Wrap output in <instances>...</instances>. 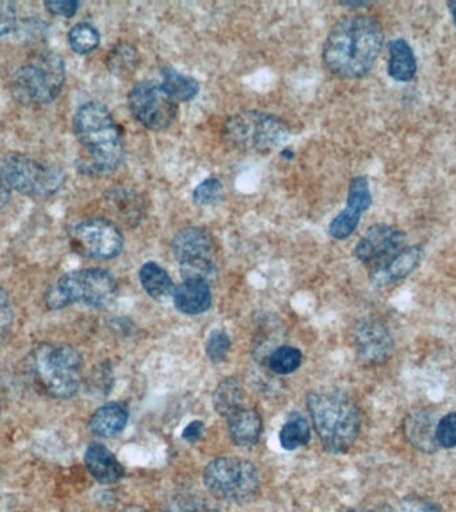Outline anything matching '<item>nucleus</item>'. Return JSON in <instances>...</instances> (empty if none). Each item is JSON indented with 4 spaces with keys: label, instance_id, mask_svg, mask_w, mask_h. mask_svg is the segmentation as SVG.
I'll use <instances>...</instances> for the list:
<instances>
[{
    "label": "nucleus",
    "instance_id": "obj_4",
    "mask_svg": "<svg viewBox=\"0 0 456 512\" xmlns=\"http://www.w3.org/2000/svg\"><path fill=\"white\" fill-rule=\"evenodd\" d=\"M80 352L63 343H44L31 354L32 382L42 394L67 400L78 394L82 383Z\"/></svg>",
    "mask_w": 456,
    "mask_h": 512
},
{
    "label": "nucleus",
    "instance_id": "obj_16",
    "mask_svg": "<svg viewBox=\"0 0 456 512\" xmlns=\"http://www.w3.org/2000/svg\"><path fill=\"white\" fill-rule=\"evenodd\" d=\"M423 258L422 247H403L384 262L370 268L371 283L376 287H386L388 284L406 279L420 266Z\"/></svg>",
    "mask_w": 456,
    "mask_h": 512
},
{
    "label": "nucleus",
    "instance_id": "obj_9",
    "mask_svg": "<svg viewBox=\"0 0 456 512\" xmlns=\"http://www.w3.org/2000/svg\"><path fill=\"white\" fill-rule=\"evenodd\" d=\"M172 254L184 280L210 283L218 274L216 243L206 228L188 226L176 232L172 239Z\"/></svg>",
    "mask_w": 456,
    "mask_h": 512
},
{
    "label": "nucleus",
    "instance_id": "obj_6",
    "mask_svg": "<svg viewBox=\"0 0 456 512\" xmlns=\"http://www.w3.org/2000/svg\"><path fill=\"white\" fill-rule=\"evenodd\" d=\"M66 80V66L55 52H42L15 72L12 95L26 106L48 104L60 94Z\"/></svg>",
    "mask_w": 456,
    "mask_h": 512
},
{
    "label": "nucleus",
    "instance_id": "obj_17",
    "mask_svg": "<svg viewBox=\"0 0 456 512\" xmlns=\"http://www.w3.org/2000/svg\"><path fill=\"white\" fill-rule=\"evenodd\" d=\"M84 464L92 478L100 484L119 482L124 476V468L116 456L100 443L88 444L84 452Z\"/></svg>",
    "mask_w": 456,
    "mask_h": 512
},
{
    "label": "nucleus",
    "instance_id": "obj_23",
    "mask_svg": "<svg viewBox=\"0 0 456 512\" xmlns=\"http://www.w3.org/2000/svg\"><path fill=\"white\" fill-rule=\"evenodd\" d=\"M128 422V411L122 403H107L92 414L88 428L100 438H112L120 434Z\"/></svg>",
    "mask_w": 456,
    "mask_h": 512
},
{
    "label": "nucleus",
    "instance_id": "obj_28",
    "mask_svg": "<svg viewBox=\"0 0 456 512\" xmlns=\"http://www.w3.org/2000/svg\"><path fill=\"white\" fill-rule=\"evenodd\" d=\"M311 431L306 418L299 412L288 416L287 422L280 430L279 440L284 450L294 451L310 442Z\"/></svg>",
    "mask_w": 456,
    "mask_h": 512
},
{
    "label": "nucleus",
    "instance_id": "obj_38",
    "mask_svg": "<svg viewBox=\"0 0 456 512\" xmlns=\"http://www.w3.org/2000/svg\"><path fill=\"white\" fill-rule=\"evenodd\" d=\"M204 431V424L200 422V420H194L190 424H187V427L183 430V439L187 440V442L194 443L196 440L202 438Z\"/></svg>",
    "mask_w": 456,
    "mask_h": 512
},
{
    "label": "nucleus",
    "instance_id": "obj_31",
    "mask_svg": "<svg viewBox=\"0 0 456 512\" xmlns=\"http://www.w3.org/2000/svg\"><path fill=\"white\" fill-rule=\"evenodd\" d=\"M68 43L76 54L86 55L98 48L100 35L92 24L79 23L71 28L70 34H68Z\"/></svg>",
    "mask_w": 456,
    "mask_h": 512
},
{
    "label": "nucleus",
    "instance_id": "obj_45",
    "mask_svg": "<svg viewBox=\"0 0 456 512\" xmlns=\"http://www.w3.org/2000/svg\"><path fill=\"white\" fill-rule=\"evenodd\" d=\"M346 512H374L370 510H358V508H352V510H348Z\"/></svg>",
    "mask_w": 456,
    "mask_h": 512
},
{
    "label": "nucleus",
    "instance_id": "obj_21",
    "mask_svg": "<svg viewBox=\"0 0 456 512\" xmlns=\"http://www.w3.org/2000/svg\"><path fill=\"white\" fill-rule=\"evenodd\" d=\"M174 303L183 314H203L212 303L210 283L202 280H184L174 290Z\"/></svg>",
    "mask_w": 456,
    "mask_h": 512
},
{
    "label": "nucleus",
    "instance_id": "obj_1",
    "mask_svg": "<svg viewBox=\"0 0 456 512\" xmlns=\"http://www.w3.org/2000/svg\"><path fill=\"white\" fill-rule=\"evenodd\" d=\"M383 43V27L375 16H343L324 42L323 60L328 70L339 78H363L375 66Z\"/></svg>",
    "mask_w": 456,
    "mask_h": 512
},
{
    "label": "nucleus",
    "instance_id": "obj_41",
    "mask_svg": "<svg viewBox=\"0 0 456 512\" xmlns=\"http://www.w3.org/2000/svg\"><path fill=\"white\" fill-rule=\"evenodd\" d=\"M448 8H450L452 20H454V24L456 27V2H451L447 4Z\"/></svg>",
    "mask_w": 456,
    "mask_h": 512
},
{
    "label": "nucleus",
    "instance_id": "obj_43",
    "mask_svg": "<svg viewBox=\"0 0 456 512\" xmlns=\"http://www.w3.org/2000/svg\"><path fill=\"white\" fill-rule=\"evenodd\" d=\"M282 156L284 159L291 160L294 158V151H292L291 148H286V150H283Z\"/></svg>",
    "mask_w": 456,
    "mask_h": 512
},
{
    "label": "nucleus",
    "instance_id": "obj_30",
    "mask_svg": "<svg viewBox=\"0 0 456 512\" xmlns=\"http://www.w3.org/2000/svg\"><path fill=\"white\" fill-rule=\"evenodd\" d=\"M302 352L298 348L283 346L275 348L268 354L266 363L272 372L278 375H288L298 370L302 364Z\"/></svg>",
    "mask_w": 456,
    "mask_h": 512
},
{
    "label": "nucleus",
    "instance_id": "obj_34",
    "mask_svg": "<svg viewBox=\"0 0 456 512\" xmlns=\"http://www.w3.org/2000/svg\"><path fill=\"white\" fill-rule=\"evenodd\" d=\"M436 443L439 448L452 450L456 447V411L444 415L438 420L435 430Z\"/></svg>",
    "mask_w": 456,
    "mask_h": 512
},
{
    "label": "nucleus",
    "instance_id": "obj_20",
    "mask_svg": "<svg viewBox=\"0 0 456 512\" xmlns=\"http://www.w3.org/2000/svg\"><path fill=\"white\" fill-rule=\"evenodd\" d=\"M228 434L239 447H252L262 434V419L252 408H239L227 416Z\"/></svg>",
    "mask_w": 456,
    "mask_h": 512
},
{
    "label": "nucleus",
    "instance_id": "obj_22",
    "mask_svg": "<svg viewBox=\"0 0 456 512\" xmlns=\"http://www.w3.org/2000/svg\"><path fill=\"white\" fill-rule=\"evenodd\" d=\"M387 71L396 82L406 83L415 78L418 62L407 40L395 39L388 44Z\"/></svg>",
    "mask_w": 456,
    "mask_h": 512
},
{
    "label": "nucleus",
    "instance_id": "obj_33",
    "mask_svg": "<svg viewBox=\"0 0 456 512\" xmlns=\"http://www.w3.org/2000/svg\"><path fill=\"white\" fill-rule=\"evenodd\" d=\"M230 336L222 330L212 331L206 342V354L212 363H222L230 351Z\"/></svg>",
    "mask_w": 456,
    "mask_h": 512
},
{
    "label": "nucleus",
    "instance_id": "obj_36",
    "mask_svg": "<svg viewBox=\"0 0 456 512\" xmlns=\"http://www.w3.org/2000/svg\"><path fill=\"white\" fill-rule=\"evenodd\" d=\"M16 8L15 3L0 0V38L10 34L15 28Z\"/></svg>",
    "mask_w": 456,
    "mask_h": 512
},
{
    "label": "nucleus",
    "instance_id": "obj_10",
    "mask_svg": "<svg viewBox=\"0 0 456 512\" xmlns=\"http://www.w3.org/2000/svg\"><path fill=\"white\" fill-rule=\"evenodd\" d=\"M4 182L10 190L27 196H50L63 186L66 180L63 168L55 164L40 163L24 154H11L0 168Z\"/></svg>",
    "mask_w": 456,
    "mask_h": 512
},
{
    "label": "nucleus",
    "instance_id": "obj_35",
    "mask_svg": "<svg viewBox=\"0 0 456 512\" xmlns=\"http://www.w3.org/2000/svg\"><path fill=\"white\" fill-rule=\"evenodd\" d=\"M12 323H14V307L8 292L0 287V338L11 330Z\"/></svg>",
    "mask_w": 456,
    "mask_h": 512
},
{
    "label": "nucleus",
    "instance_id": "obj_8",
    "mask_svg": "<svg viewBox=\"0 0 456 512\" xmlns=\"http://www.w3.org/2000/svg\"><path fill=\"white\" fill-rule=\"evenodd\" d=\"M203 480L214 498L235 503L254 499L260 486L254 464L235 456L212 460L204 468Z\"/></svg>",
    "mask_w": 456,
    "mask_h": 512
},
{
    "label": "nucleus",
    "instance_id": "obj_40",
    "mask_svg": "<svg viewBox=\"0 0 456 512\" xmlns=\"http://www.w3.org/2000/svg\"><path fill=\"white\" fill-rule=\"evenodd\" d=\"M418 512H444L442 506L434 500H424L418 506Z\"/></svg>",
    "mask_w": 456,
    "mask_h": 512
},
{
    "label": "nucleus",
    "instance_id": "obj_3",
    "mask_svg": "<svg viewBox=\"0 0 456 512\" xmlns=\"http://www.w3.org/2000/svg\"><path fill=\"white\" fill-rule=\"evenodd\" d=\"M308 410L320 442L332 454L350 450L360 432V412L354 399L338 388H322L308 395Z\"/></svg>",
    "mask_w": 456,
    "mask_h": 512
},
{
    "label": "nucleus",
    "instance_id": "obj_24",
    "mask_svg": "<svg viewBox=\"0 0 456 512\" xmlns=\"http://www.w3.org/2000/svg\"><path fill=\"white\" fill-rule=\"evenodd\" d=\"M163 512H219V508L210 496L198 490H183L164 502Z\"/></svg>",
    "mask_w": 456,
    "mask_h": 512
},
{
    "label": "nucleus",
    "instance_id": "obj_42",
    "mask_svg": "<svg viewBox=\"0 0 456 512\" xmlns=\"http://www.w3.org/2000/svg\"><path fill=\"white\" fill-rule=\"evenodd\" d=\"M344 6H348V7H367L368 4L370 3H366V2H346V3H343Z\"/></svg>",
    "mask_w": 456,
    "mask_h": 512
},
{
    "label": "nucleus",
    "instance_id": "obj_37",
    "mask_svg": "<svg viewBox=\"0 0 456 512\" xmlns=\"http://www.w3.org/2000/svg\"><path fill=\"white\" fill-rule=\"evenodd\" d=\"M80 4L76 0H64V2H46L44 7L47 8L51 14L64 16V18H72L78 11Z\"/></svg>",
    "mask_w": 456,
    "mask_h": 512
},
{
    "label": "nucleus",
    "instance_id": "obj_2",
    "mask_svg": "<svg viewBox=\"0 0 456 512\" xmlns=\"http://www.w3.org/2000/svg\"><path fill=\"white\" fill-rule=\"evenodd\" d=\"M74 132L88 160L80 170L92 175L115 171L124 159L122 130L106 106L83 104L74 116Z\"/></svg>",
    "mask_w": 456,
    "mask_h": 512
},
{
    "label": "nucleus",
    "instance_id": "obj_15",
    "mask_svg": "<svg viewBox=\"0 0 456 512\" xmlns=\"http://www.w3.org/2000/svg\"><path fill=\"white\" fill-rule=\"evenodd\" d=\"M372 195L370 183L364 176H356L348 188L347 206L336 215L330 224V235L334 239L343 240L354 234L364 212L371 207Z\"/></svg>",
    "mask_w": 456,
    "mask_h": 512
},
{
    "label": "nucleus",
    "instance_id": "obj_5",
    "mask_svg": "<svg viewBox=\"0 0 456 512\" xmlns=\"http://www.w3.org/2000/svg\"><path fill=\"white\" fill-rule=\"evenodd\" d=\"M118 296V283L114 276L102 268H86L71 271L52 284L44 295L48 310H63L71 304H86L88 307L106 308Z\"/></svg>",
    "mask_w": 456,
    "mask_h": 512
},
{
    "label": "nucleus",
    "instance_id": "obj_44",
    "mask_svg": "<svg viewBox=\"0 0 456 512\" xmlns=\"http://www.w3.org/2000/svg\"><path fill=\"white\" fill-rule=\"evenodd\" d=\"M120 512H148V511L143 510V508H140V507H127V508H124V510H122Z\"/></svg>",
    "mask_w": 456,
    "mask_h": 512
},
{
    "label": "nucleus",
    "instance_id": "obj_7",
    "mask_svg": "<svg viewBox=\"0 0 456 512\" xmlns=\"http://www.w3.org/2000/svg\"><path fill=\"white\" fill-rule=\"evenodd\" d=\"M288 136L290 127L284 120L259 111L238 112L223 126V139L228 146L258 154L282 146Z\"/></svg>",
    "mask_w": 456,
    "mask_h": 512
},
{
    "label": "nucleus",
    "instance_id": "obj_11",
    "mask_svg": "<svg viewBox=\"0 0 456 512\" xmlns=\"http://www.w3.org/2000/svg\"><path fill=\"white\" fill-rule=\"evenodd\" d=\"M131 114L142 126L152 131H163L176 118L175 100L166 94L160 84L144 80L136 83L128 94Z\"/></svg>",
    "mask_w": 456,
    "mask_h": 512
},
{
    "label": "nucleus",
    "instance_id": "obj_25",
    "mask_svg": "<svg viewBox=\"0 0 456 512\" xmlns=\"http://www.w3.org/2000/svg\"><path fill=\"white\" fill-rule=\"evenodd\" d=\"M143 290L155 300H166L174 292V283L166 270L159 264L148 262L143 264L139 272Z\"/></svg>",
    "mask_w": 456,
    "mask_h": 512
},
{
    "label": "nucleus",
    "instance_id": "obj_18",
    "mask_svg": "<svg viewBox=\"0 0 456 512\" xmlns=\"http://www.w3.org/2000/svg\"><path fill=\"white\" fill-rule=\"evenodd\" d=\"M436 424L438 422H436L435 416L431 411H412L404 419V435H406V439L416 450L431 454V452H435L439 448L435 438Z\"/></svg>",
    "mask_w": 456,
    "mask_h": 512
},
{
    "label": "nucleus",
    "instance_id": "obj_32",
    "mask_svg": "<svg viewBox=\"0 0 456 512\" xmlns=\"http://www.w3.org/2000/svg\"><path fill=\"white\" fill-rule=\"evenodd\" d=\"M223 194L224 187L222 182L216 178H208L195 188L194 202L202 207L214 206V204L222 200Z\"/></svg>",
    "mask_w": 456,
    "mask_h": 512
},
{
    "label": "nucleus",
    "instance_id": "obj_13",
    "mask_svg": "<svg viewBox=\"0 0 456 512\" xmlns=\"http://www.w3.org/2000/svg\"><path fill=\"white\" fill-rule=\"evenodd\" d=\"M355 354L364 366L386 363L394 351V339L386 324L378 318H364L352 332Z\"/></svg>",
    "mask_w": 456,
    "mask_h": 512
},
{
    "label": "nucleus",
    "instance_id": "obj_12",
    "mask_svg": "<svg viewBox=\"0 0 456 512\" xmlns=\"http://www.w3.org/2000/svg\"><path fill=\"white\" fill-rule=\"evenodd\" d=\"M71 243L78 254L91 259L108 260L123 250V235L111 220L92 218L76 224Z\"/></svg>",
    "mask_w": 456,
    "mask_h": 512
},
{
    "label": "nucleus",
    "instance_id": "obj_14",
    "mask_svg": "<svg viewBox=\"0 0 456 512\" xmlns=\"http://www.w3.org/2000/svg\"><path fill=\"white\" fill-rule=\"evenodd\" d=\"M406 234L391 224L379 223L368 228L355 247V256L368 267L384 262L402 250Z\"/></svg>",
    "mask_w": 456,
    "mask_h": 512
},
{
    "label": "nucleus",
    "instance_id": "obj_39",
    "mask_svg": "<svg viewBox=\"0 0 456 512\" xmlns=\"http://www.w3.org/2000/svg\"><path fill=\"white\" fill-rule=\"evenodd\" d=\"M10 202V187L4 182L2 174H0V211Z\"/></svg>",
    "mask_w": 456,
    "mask_h": 512
},
{
    "label": "nucleus",
    "instance_id": "obj_19",
    "mask_svg": "<svg viewBox=\"0 0 456 512\" xmlns=\"http://www.w3.org/2000/svg\"><path fill=\"white\" fill-rule=\"evenodd\" d=\"M108 206L128 227L139 226L146 218L147 203L143 196L128 188H114L106 194Z\"/></svg>",
    "mask_w": 456,
    "mask_h": 512
},
{
    "label": "nucleus",
    "instance_id": "obj_29",
    "mask_svg": "<svg viewBox=\"0 0 456 512\" xmlns=\"http://www.w3.org/2000/svg\"><path fill=\"white\" fill-rule=\"evenodd\" d=\"M138 66L139 54L131 44L120 43L108 54V70L119 78H128L134 74Z\"/></svg>",
    "mask_w": 456,
    "mask_h": 512
},
{
    "label": "nucleus",
    "instance_id": "obj_26",
    "mask_svg": "<svg viewBox=\"0 0 456 512\" xmlns=\"http://www.w3.org/2000/svg\"><path fill=\"white\" fill-rule=\"evenodd\" d=\"M160 86L175 102H188L199 92V83L194 78L180 74L174 68H164Z\"/></svg>",
    "mask_w": 456,
    "mask_h": 512
},
{
    "label": "nucleus",
    "instance_id": "obj_27",
    "mask_svg": "<svg viewBox=\"0 0 456 512\" xmlns=\"http://www.w3.org/2000/svg\"><path fill=\"white\" fill-rule=\"evenodd\" d=\"M244 391L238 379L227 378L222 380L214 392L215 411L222 416L231 415L232 412L243 407Z\"/></svg>",
    "mask_w": 456,
    "mask_h": 512
}]
</instances>
